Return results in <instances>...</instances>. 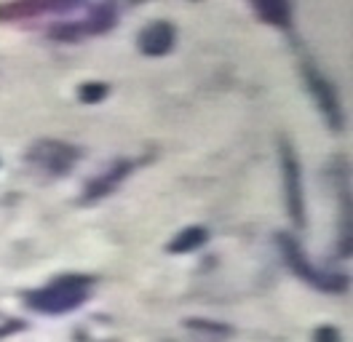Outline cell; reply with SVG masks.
<instances>
[{"mask_svg": "<svg viewBox=\"0 0 353 342\" xmlns=\"http://www.w3.org/2000/svg\"><path fill=\"white\" fill-rule=\"evenodd\" d=\"M88 297V278L86 276H62L46 289L27 292V305L41 313H67L75 310Z\"/></svg>", "mask_w": 353, "mask_h": 342, "instance_id": "1", "label": "cell"}, {"mask_svg": "<svg viewBox=\"0 0 353 342\" xmlns=\"http://www.w3.org/2000/svg\"><path fill=\"white\" fill-rule=\"evenodd\" d=\"M279 246H281V252L287 256V265L294 270V276H300L303 281H308L316 289H324V292H343V289H345V278L330 276V273H319L308 262L305 252L300 249V243H297L292 235H287V233L279 235Z\"/></svg>", "mask_w": 353, "mask_h": 342, "instance_id": "2", "label": "cell"}, {"mask_svg": "<svg viewBox=\"0 0 353 342\" xmlns=\"http://www.w3.org/2000/svg\"><path fill=\"white\" fill-rule=\"evenodd\" d=\"M27 155H30V161H32L38 169H46V171H51V174H67V171L75 166L81 150L67 145V142L43 139V142H35Z\"/></svg>", "mask_w": 353, "mask_h": 342, "instance_id": "3", "label": "cell"}, {"mask_svg": "<svg viewBox=\"0 0 353 342\" xmlns=\"http://www.w3.org/2000/svg\"><path fill=\"white\" fill-rule=\"evenodd\" d=\"M281 169H284V185H287V206L294 225H305V203H303V182H300V161L294 158V150L289 142H281Z\"/></svg>", "mask_w": 353, "mask_h": 342, "instance_id": "4", "label": "cell"}, {"mask_svg": "<svg viewBox=\"0 0 353 342\" xmlns=\"http://www.w3.org/2000/svg\"><path fill=\"white\" fill-rule=\"evenodd\" d=\"M303 75H305V83H308L316 105L321 107V112L330 118L332 126H340V105H337V94L330 86V81L313 64H303Z\"/></svg>", "mask_w": 353, "mask_h": 342, "instance_id": "5", "label": "cell"}, {"mask_svg": "<svg viewBox=\"0 0 353 342\" xmlns=\"http://www.w3.org/2000/svg\"><path fill=\"white\" fill-rule=\"evenodd\" d=\"M174 41H176L174 24H169V21H153V24H148L139 32L137 46H139V51L145 57H166L174 48Z\"/></svg>", "mask_w": 353, "mask_h": 342, "instance_id": "6", "label": "cell"}, {"mask_svg": "<svg viewBox=\"0 0 353 342\" xmlns=\"http://www.w3.org/2000/svg\"><path fill=\"white\" fill-rule=\"evenodd\" d=\"M78 0H8L0 3V19H24V17H38L46 11H57V8H70Z\"/></svg>", "mask_w": 353, "mask_h": 342, "instance_id": "7", "label": "cell"}, {"mask_svg": "<svg viewBox=\"0 0 353 342\" xmlns=\"http://www.w3.org/2000/svg\"><path fill=\"white\" fill-rule=\"evenodd\" d=\"M257 17L273 27H289L292 21V3L289 0H252Z\"/></svg>", "mask_w": 353, "mask_h": 342, "instance_id": "8", "label": "cell"}, {"mask_svg": "<svg viewBox=\"0 0 353 342\" xmlns=\"http://www.w3.org/2000/svg\"><path fill=\"white\" fill-rule=\"evenodd\" d=\"M209 241V230L206 228H185L182 233L172 238V243L166 246L172 254H188V252H196L203 243Z\"/></svg>", "mask_w": 353, "mask_h": 342, "instance_id": "9", "label": "cell"}, {"mask_svg": "<svg viewBox=\"0 0 353 342\" xmlns=\"http://www.w3.org/2000/svg\"><path fill=\"white\" fill-rule=\"evenodd\" d=\"M129 171H132V166L121 161V163H118L112 171H108L105 177H99V179H94V182L88 185V198H102V195L112 192V190H115V185H118V182H121V179H123Z\"/></svg>", "mask_w": 353, "mask_h": 342, "instance_id": "10", "label": "cell"}, {"mask_svg": "<svg viewBox=\"0 0 353 342\" xmlns=\"http://www.w3.org/2000/svg\"><path fill=\"white\" fill-rule=\"evenodd\" d=\"M188 329H190L201 342H220V340H228V337L233 334L230 326H222V323H214V321H201V319L188 321Z\"/></svg>", "mask_w": 353, "mask_h": 342, "instance_id": "11", "label": "cell"}, {"mask_svg": "<svg viewBox=\"0 0 353 342\" xmlns=\"http://www.w3.org/2000/svg\"><path fill=\"white\" fill-rule=\"evenodd\" d=\"M108 97V86L105 83H83L78 88V99L81 102H86V105H97V102H102Z\"/></svg>", "mask_w": 353, "mask_h": 342, "instance_id": "12", "label": "cell"}, {"mask_svg": "<svg viewBox=\"0 0 353 342\" xmlns=\"http://www.w3.org/2000/svg\"><path fill=\"white\" fill-rule=\"evenodd\" d=\"M316 342H343V340H340V332H337V329L321 326V329L316 332Z\"/></svg>", "mask_w": 353, "mask_h": 342, "instance_id": "13", "label": "cell"}, {"mask_svg": "<svg viewBox=\"0 0 353 342\" xmlns=\"http://www.w3.org/2000/svg\"><path fill=\"white\" fill-rule=\"evenodd\" d=\"M6 332H11V329H0V334H6Z\"/></svg>", "mask_w": 353, "mask_h": 342, "instance_id": "14", "label": "cell"}]
</instances>
